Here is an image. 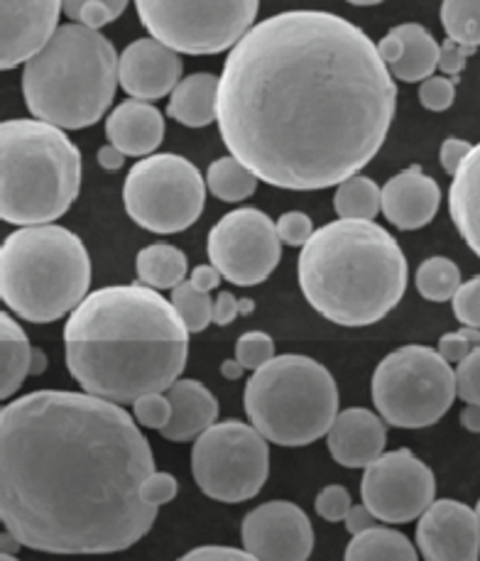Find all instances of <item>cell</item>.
Returning <instances> with one entry per match:
<instances>
[{"mask_svg": "<svg viewBox=\"0 0 480 561\" xmlns=\"http://www.w3.org/2000/svg\"><path fill=\"white\" fill-rule=\"evenodd\" d=\"M398 87L378 45L323 10H287L233 45L218 79V130L260 182L315 192L382 148Z\"/></svg>", "mask_w": 480, "mask_h": 561, "instance_id": "1", "label": "cell"}, {"mask_svg": "<svg viewBox=\"0 0 480 561\" xmlns=\"http://www.w3.org/2000/svg\"><path fill=\"white\" fill-rule=\"evenodd\" d=\"M150 442L118 402L37 390L0 408V523L47 554L123 552L150 533Z\"/></svg>", "mask_w": 480, "mask_h": 561, "instance_id": "2", "label": "cell"}, {"mask_svg": "<svg viewBox=\"0 0 480 561\" xmlns=\"http://www.w3.org/2000/svg\"><path fill=\"white\" fill-rule=\"evenodd\" d=\"M71 378L83 392L128 404L182 376L190 329L148 285H111L81 299L65 327Z\"/></svg>", "mask_w": 480, "mask_h": 561, "instance_id": "3", "label": "cell"}, {"mask_svg": "<svg viewBox=\"0 0 480 561\" xmlns=\"http://www.w3.org/2000/svg\"><path fill=\"white\" fill-rule=\"evenodd\" d=\"M297 275L321 317L339 327H370L400 305L407 257L382 226L339 218L301 245Z\"/></svg>", "mask_w": 480, "mask_h": 561, "instance_id": "4", "label": "cell"}, {"mask_svg": "<svg viewBox=\"0 0 480 561\" xmlns=\"http://www.w3.org/2000/svg\"><path fill=\"white\" fill-rule=\"evenodd\" d=\"M118 51L99 30L57 27L25 61L23 96L35 118L61 130H81L103 118L116 96Z\"/></svg>", "mask_w": 480, "mask_h": 561, "instance_id": "5", "label": "cell"}, {"mask_svg": "<svg viewBox=\"0 0 480 561\" xmlns=\"http://www.w3.org/2000/svg\"><path fill=\"white\" fill-rule=\"evenodd\" d=\"M81 186V152L69 135L39 118L0 123V221L52 224Z\"/></svg>", "mask_w": 480, "mask_h": 561, "instance_id": "6", "label": "cell"}, {"mask_svg": "<svg viewBox=\"0 0 480 561\" xmlns=\"http://www.w3.org/2000/svg\"><path fill=\"white\" fill-rule=\"evenodd\" d=\"M91 257L77 233L23 226L0 245V302L33 324H52L89 295Z\"/></svg>", "mask_w": 480, "mask_h": 561, "instance_id": "7", "label": "cell"}, {"mask_svg": "<svg viewBox=\"0 0 480 561\" xmlns=\"http://www.w3.org/2000/svg\"><path fill=\"white\" fill-rule=\"evenodd\" d=\"M245 414L270 444L307 446L327 434L339 414V386L319 360L285 353L253 370Z\"/></svg>", "mask_w": 480, "mask_h": 561, "instance_id": "8", "label": "cell"}, {"mask_svg": "<svg viewBox=\"0 0 480 561\" xmlns=\"http://www.w3.org/2000/svg\"><path fill=\"white\" fill-rule=\"evenodd\" d=\"M456 400L452 363L430 346H402L373 373V402L385 424L424 430L439 422Z\"/></svg>", "mask_w": 480, "mask_h": 561, "instance_id": "9", "label": "cell"}, {"mask_svg": "<svg viewBox=\"0 0 480 561\" xmlns=\"http://www.w3.org/2000/svg\"><path fill=\"white\" fill-rule=\"evenodd\" d=\"M125 211L150 233L186 231L202 216L206 182L182 154H148L125 176Z\"/></svg>", "mask_w": 480, "mask_h": 561, "instance_id": "10", "label": "cell"}, {"mask_svg": "<svg viewBox=\"0 0 480 561\" xmlns=\"http://www.w3.org/2000/svg\"><path fill=\"white\" fill-rule=\"evenodd\" d=\"M148 33L182 55L231 49L255 23L260 0H135Z\"/></svg>", "mask_w": 480, "mask_h": 561, "instance_id": "11", "label": "cell"}, {"mask_svg": "<svg viewBox=\"0 0 480 561\" xmlns=\"http://www.w3.org/2000/svg\"><path fill=\"white\" fill-rule=\"evenodd\" d=\"M192 473L202 493L221 503L255 497L270 476V446L253 424L214 422L196 436Z\"/></svg>", "mask_w": 480, "mask_h": 561, "instance_id": "12", "label": "cell"}, {"mask_svg": "<svg viewBox=\"0 0 480 561\" xmlns=\"http://www.w3.org/2000/svg\"><path fill=\"white\" fill-rule=\"evenodd\" d=\"M275 221L260 209L226 214L208 233V260L238 287L260 285L275 273L282 248Z\"/></svg>", "mask_w": 480, "mask_h": 561, "instance_id": "13", "label": "cell"}, {"mask_svg": "<svg viewBox=\"0 0 480 561\" xmlns=\"http://www.w3.org/2000/svg\"><path fill=\"white\" fill-rule=\"evenodd\" d=\"M361 495L380 523L404 525L432 505L436 481L430 466L416 459L410 449H398L380 454L365 466Z\"/></svg>", "mask_w": 480, "mask_h": 561, "instance_id": "14", "label": "cell"}, {"mask_svg": "<svg viewBox=\"0 0 480 561\" xmlns=\"http://www.w3.org/2000/svg\"><path fill=\"white\" fill-rule=\"evenodd\" d=\"M240 535L253 559L305 561L315 549V529L307 513L289 501H273L250 511Z\"/></svg>", "mask_w": 480, "mask_h": 561, "instance_id": "15", "label": "cell"}, {"mask_svg": "<svg viewBox=\"0 0 480 561\" xmlns=\"http://www.w3.org/2000/svg\"><path fill=\"white\" fill-rule=\"evenodd\" d=\"M416 552L430 561H476L480 557L476 511L448 497L432 501L416 523Z\"/></svg>", "mask_w": 480, "mask_h": 561, "instance_id": "16", "label": "cell"}, {"mask_svg": "<svg viewBox=\"0 0 480 561\" xmlns=\"http://www.w3.org/2000/svg\"><path fill=\"white\" fill-rule=\"evenodd\" d=\"M61 0H0V71L35 55L57 30Z\"/></svg>", "mask_w": 480, "mask_h": 561, "instance_id": "17", "label": "cell"}, {"mask_svg": "<svg viewBox=\"0 0 480 561\" xmlns=\"http://www.w3.org/2000/svg\"><path fill=\"white\" fill-rule=\"evenodd\" d=\"M182 69L180 51L155 37H142L125 47L118 57V84L133 99L158 101L170 96L180 84Z\"/></svg>", "mask_w": 480, "mask_h": 561, "instance_id": "18", "label": "cell"}, {"mask_svg": "<svg viewBox=\"0 0 480 561\" xmlns=\"http://www.w3.org/2000/svg\"><path fill=\"white\" fill-rule=\"evenodd\" d=\"M327 444L336 463L346 469H365L378 459L388 444L385 420L365 408L343 410L331 422Z\"/></svg>", "mask_w": 480, "mask_h": 561, "instance_id": "19", "label": "cell"}, {"mask_svg": "<svg viewBox=\"0 0 480 561\" xmlns=\"http://www.w3.org/2000/svg\"><path fill=\"white\" fill-rule=\"evenodd\" d=\"M382 214L392 226L402 228V231H416L432 221L439 211L442 204V190L430 174H424L422 168H410L380 190Z\"/></svg>", "mask_w": 480, "mask_h": 561, "instance_id": "20", "label": "cell"}, {"mask_svg": "<svg viewBox=\"0 0 480 561\" xmlns=\"http://www.w3.org/2000/svg\"><path fill=\"white\" fill-rule=\"evenodd\" d=\"M378 55L390 75L407 84L432 77L439 65V45L432 33L416 23L392 27L378 43Z\"/></svg>", "mask_w": 480, "mask_h": 561, "instance_id": "21", "label": "cell"}, {"mask_svg": "<svg viewBox=\"0 0 480 561\" xmlns=\"http://www.w3.org/2000/svg\"><path fill=\"white\" fill-rule=\"evenodd\" d=\"M106 135L125 158H148L164 140L162 111L140 99L125 101L108 116Z\"/></svg>", "mask_w": 480, "mask_h": 561, "instance_id": "22", "label": "cell"}, {"mask_svg": "<svg viewBox=\"0 0 480 561\" xmlns=\"http://www.w3.org/2000/svg\"><path fill=\"white\" fill-rule=\"evenodd\" d=\"M170 400V422L164 424L160 434L167 442H192L206 432L218 417V402L214 392L199 380H180L176 378L170 388L164 390Z\"/></svg>", "mask_w": 480, "mask_h": 561, "instance_id": "23", "label": "cell"}, {"mask_svg": "<svg viewBox=\"0 0 480 561\" xmlns=\"http://www.w3.org/2000/svg\"><path fill=\"white\" fill-rule=\"evenodd\" d=\"M452 176L448 214L466 245L480 257V142L473 145Z\"/></svg>", "mask_w": 480, "mask_h": 561, "instance_id": "24", "label": "cell"}, {"mask_svg": "<svg viewBox=\"0 0 480 561\" xmlns=\"http://www.w3.org/2000/svg\"><path fill=\"white\" fill-rule=\"evenodd\" d=\"M218 111V77L192 75L180 79L170 93L167 116L186 128H206L216 121Z\"/></svg>", "mask_w": 480, "mask_h": 561, "instance_id": "25", "label": "cell"}, {"mask_svg": "<svg viewBox=\"0 0 480 561\" xmlns=\"http://www.w3.org/2000/svg\"><path fill=\"white\" fill-rule=\"evenodd\" d=\"M30 339L18 321L0 311V400L13 398L30 376Z\"/></svg>", "mask_w": 480, "mask_h": 561, "instance_id": "26", "label": "cell"}, {"mask_svg": "<svg viewBox=\"0 0 480 561\" xmlns=\"http://www.w3.org/2000/svg\"><path fill=\"white\" fill-rule=\"evenodd\" d=\"M135 270H138V277L142 285L152 289H172L182 283L186 277V255L174 245L155 243L142 248L135 257Z\"/></svg>", "mask_w": 480, "mask_h": 561, "instance_id": "27", "label": "cell"}, {"mask_svg": "<svg viewBox=\"0 0 480 561\" xmlns=\"http://www.w3.org/2000/svg\"><path fill=\"white\" fill-rule=\"evenodd\" d=\"M416 547L400 535L398 529L373 525L363 533L353 535V539L346 547V559L348 561H365V559H404L414 561L416 559Z\"/></svg>", "mask_w": 480, "mask_h": 561, "instance_id": "28", "label": "cell"}, {"mask_svg": "<svg viewBox=\"0 0 480 561\" xmlns=\"http://www.w3.org/2000/svg\"><path fill=\"white\" fill-rule=\"evenodd\" d=\"M339 190L333 194V209L339 218H358V221H373L382 211L380 186L370 176L351 174L348 180L336 184Z\"/></svg>", "mask_w": 480, "mask_h": 561, "instance_id": "29", "label": "cell"}, {"mask_svg": "<svg viewBox=\"0 0 480 561\" xmlns=\"http://www.w3.org/2000/svg\"><path fill=\"white\" fill-rule=\"evenodd\" d=\"M206 190L212 192L216 199L236 204L255 194L258 176L231 154V158L212 162V168L206 172Z\"/></svg>", "mask_w": 480, "mask_h": 561, "instance_id": "30", "label": "cell"}, {"mask_svg": "<svg viewBox=\"0 0 480 561\" xmlns=\"http://www.w3.org/2000/svg\"><path fill=\"white\" fill-rule=\"evenodd\" d=\"M461 285V270L448 257H430L416 270V289L430 302H448Z\"/></svg>", "mask_w": 480, "mask_h": 561, "instance_id": "31", "label": "cell"}, {"mask_svg": "<svg viewBox=\"0 0 480 561\" xmlns=\"http://www.w3.org/2000/svg\"><path fill=\"white\" fill-rule=\"evenodd\" d=\"M442 25L446 35L468 47H480V0H444Z\"/></svg>", "mask_w": 480, "mask_h": 561, "instance_id": "32", "label": "cell"}, {"mask_svg": "<svg viewBox=\"0 0 480 561\" xmlns=\"http://www.w3.org/2000/svg\"><path fill=\"white\" fill-rule=\"evenodd\" d=\"M174 309L180 311V317L184 319L186 329L192 331H204L208 324H212V307L214 299L208 297V293H202L196 289L190 279H182L180 285L172 287V299Z\"/></svg>", "mask_w": 480, "mask_h": 561, "instance_id": "33", "label": "cell"}, {"mask_svg": "<svg viewBox=\"0 0 480 561\" xmlns=\"http://www.w3.org/2000/svg\"><path fill=\"white\" fill-rule=\"evenodd\" d=\"M270 358H275V341L265 331H248V334L238 339L236 360L245 370H258Z\"/></svg>", "mask_w": 480, "mask_h": 561, "instance_id": "34", "label": "cell"}, {"mask_svg": "<svg viewBox=\"0 0 480 561\" xmlns=\"http://www.w3.org/2000/svg\"><path fill=\"white\" fill-rule=\"evenodd\" d=\"M170 400L164 392H145L138 400H133V417L145 430H162L170 422Z\"/></svg>", "mask_w": 480, "mask_h": 561, "instance_id": "35", "label": "cell"}, {"mask_svg": "<svg viewBox=\"0 0 480 561\" xmlns=\"http://www.w3.org/2000/svg\"><path fill=\"white\" fill-rule=\"evenodd\" d=\"M456 398L480 404V346L456 363Z\"/></svg>", "mask_w": 480, "mask_h": 561, "instance_id": "36", "label": "cell"}, {"mask_svg": "<svg viewBox=\"0 0 480 561\" xmlns=\"http://www.w3.org/2000/svg\"><path fill=\"white\" fill-rule=\"evenodd\" d=\"M452 302H454V317L461 321L464 327L480 329V275L458 285Z\"/></svg>", "mask_w": 480, "mask_h": 561, "instance_id": "37", "label": "cell"}, {"mask_svg": "<svg viewBox=\"0 0 480 561\" xmlns=\"http://www.w3.org/2000/svg\"><path fill=\"white\" fill-rule=\"evenodd\" d=\"M456 99V84L454 79L448 77H426L420 87V101L426 111L442 113L446 108H452V103Z\"/></svg>", "mask_w": 480, "mask_h": 561, "instance_id": "38", "label": "cell"}, {"mask_svg": "<svg viewBox=\"0 0 480 561\" xmlns=\"http://www.w3.org/2000/svg\"><path fill=\"white\" fill-rule=\"evenodd\" d=\"M351 493L348 488L343 485H327L323 491L317 495V513L319 517L327 519V523H343L351 511Z\"/></svg>", "mask_w": 480, "mask_h": 561, "instance_id": "39", "label": "cell"}, {"mask_svg": "<svg viewBox=\"0 0 480 561\" xmlns=\"http://www.w3.org/2000/svg\"><path fill=\"white\" fill-rule=\"evenodd\" d=\"M478 346H480V329L464 327V329L454 331V334H444L439 339V346H436V351H439L442 356L454 366V363L464 360L468 353Z\"/></svg>", "mask_w": 480, "mask_h": 561, "instance_id": "40", "label": "cell"}, {"mask_svg": "<svg viewBox=\"0 0 480 561\" xmlns=\"http://www.w3.org/2000/svg\"><path fill=\"white\" fill-rule=\"evenodd\" d=\"M275 228H277V236H279L282 243L297 245V248L305 245L311 238V233H315V224H311V218L307 214H301V211L282 214L277 218Z\"/></svg>", "mask_w": 480, "mask_h": 561, "instance_id": "41", "label": "cell"}, {"mask_svg": "<svg viewBox=\"0 0 480 561\" xmlns=\"http://www.w3.org/2000/svg\"><path fill=\"white\" fill-rule=\"evenodd\" d=\"M176 491H180V483H176V478L172 473H164V471H152L148 476V481H145V488H142L145 501H148L155 507L172 503L176 497Z\"/></svg>", "mask_w": 480, "mask_h": 561, "instance_id": "42", "label": "cell"}, {"mask_svg": "<svg viewBox=\"0 0 480 561\" xmlns=\"http://www.w3.org/2000/svg\"><path fill=\"white\" fill-rule=\"evenodd\" d=\"M473 55H476V47H468V45L456 43L452 37H446V43L439 45V65H436V69L444 71L446 77H458L466 69L468 57Z\"/></svg>", "mask_w": 480, "mask_h": 561, "instance_id": "43", "label": "cell"}, {"mask_svg": "<svg viewBox=\"0 0 480 561\" xmlns=\"http://www.w3.org/2000/svg\"><path fill=\"white\" fill-rule=\"evenodd\" d=\"M471 148H473L471 142L458 140V138H448L442 142L439 160H442V168L446 170V174H454L458 170V164L466 160V154L471 152Z\"/></svg>", "mask_w": 480, "mask_h": 561, "instance_id": "44", "label": "cell"}, {"mask_svg": "<svg viewBox=\"0 0 480 561\" xmlns=\"http://www.w3.org/2000/svg\"><path fill=\"white\" fill-rule=\"evenodd\" d=\"M238 314H240L238 299L231 293H221V295L214 299V307H212V321H214V324L228 327Z\"/></svg>", "mask_w": 480, "mask_h": 561, "instance_id": "45", "label": "cell"}, {"mask_svg": "<svg viewBox=\"0 0 480 561\" xmlns=\"http://www.w3.org/2000/svg\"><path fill=\"white\" fill-rule=\"evenodd\" d=\"M184 559H253L248 549H233V547H199L186 552Z\"/></svg>", "mask_w": 480, "mask_h": 561, "instance_id": "46", "label": "cell"}, {"mask_svg": "<svg viewBox=\"0 0 480 561\" xmlns=\"http://www.w3.org/2000/svg\"><path fill=\"white\" fill-rule=\"evenodd\" d=\"M343 523H346V529L351 535H358V533H363V529L378 525L380 519L370 513L368 505L361 503V505H351V511Z\"/></svg>", "mask_w": 480, "mask_h": 561, "instance_id": "47", "label": "cell"}, {"mask_svg": "<svg viewBox=\"0 0 480 561\" xmlns=\"http://www.w3.org/2000/svg\"><path fill=\"white\" fill-rule=\"evenodd\" d=\"M89 3H101V5H106V8L111 10V15H113V18H121V15H123V10H125V5H128V0H61V8H65L67 18L77 20L79 10H81L83 5H89Z\"/></svg>", "mask_w": 480, "mask_h": 561, "instance_id": "48", "label": "cell"}, {"mask_svg": "<svg viewBox=\"0 0 480 561\" xmlns=\"http://www.w3.org/2000/svg\"><path fill=\"white\" fill-rule=\"evenodd\" d=\"M190 283L196 289H202V293H212V289L221 285V273H218L214 265H199V267H194Z\"/></svg>", "mask_w": 480, "mask_h": 561, "instance_id": "49", "label": "cell"}, {"mask_svg": "<svg viewBox=\"0 0 480 561\" xmlns=\"http://www.w3.org/2000/svg\"><path fill=\"white\" fill-rule=\"evenodd\" d=\"M96 160H99V164L103 170H108V172H118L121 168H123V162H125V154L116 148V145H103V148L99 150V154H96Z\"/></svg>", "mask_w": 480, "mask_h": 561, "instance_id": "50", "label": "cell"}, {"mask_svg": "<svg viewBox=\"0 0 480 561\" xmlns=\"http://www.w3.org/2000/svg\"><path fill=\"white\" fill-rule=\"evenodd\" d=\"M461 424H464V430L480 434V404L466 402V408L461 412Z\"/></svg>", "mask_w": 480, "mask_h": 561, "instance_id": "51", "label": "cell"}, {"mask_svg": "<svg viewBox=\"0 0 480 561\" xmlns=\"http://www.w3.org/2000/svg\"><path fill=\"white\" fill-rule=\"evenodd\" d=\"M20 547L23 545H20V539L13 533H8V529L5 533H0V552L8 557H15L20 552Z\"/></svg>", "mask_w": 480, "mask_h": 561, "instance_id": "52", "label": "cell"}, {"mask_svg": "<svg viewBox=\"0 0 480 561\" xmlns=\"http://www.w3.org/2000/svg\"><path fill=\"white\" fill-rule=\"evenodd\" d=\"M47 370V356L39 348H33L30 353V376H42Z\"/></svg>", "mask_w": 480, "mask_h": 561, "instance_id": "53", "label": "cell"}, {"mask_svg": "<svg viewBox=\"0 0 480 561\" xmlns=\"http://www.w3.org/2000/svg\"><path fill=\"white\" fill-rule=\"evenodd\" d=\"M243 366H240V363L233 358V360H226L224 366H221V376L224 378H228V380H240V376H243Z\"/></svg>", "mask_w": 480, "mask_h": 561, "instance_id": "54", "label": "cell"}, {"mask_svg": "<svg viewBox=\"0 0 480 561\" xmlns=\"http://www.w3.org/2000/svg\"><path fill=\"white\" fill-rule=\"evenodd\" d=\"M253 307H255L253 299H240V302H238L240 314H253Z\"/></svg>", "mask_w": 480, "mask_h": 561, "instance_id": "55", "label": "cell"}, {"mask_svg": "<svg viewBox=\"0 0 480 561\" xmlns=\"http://www.w3.org/2000/svg\"><path fill=\"white\" fill-rule=\"evenodd\" d=\"M348 3H353V5H378V3H382V0H348Z\"/></svg>", "mask_w": 480, "mask_h": 561, "instance_id": "56", "label": "cell"}, {"mask_svg": "<svg viewBox=\"0 0 480 561\" xmlns=\"http://www.w3.org/2000/svg\"><path fill=\"white\" fill-rule=\"evenodd\" d=\"M476 515H478V525H480V501H478V505H476Z\"/></svg>", "mask_w": 480, "mask_h": 561, "instance_id": "57", "label": "cell"}, {"mask_svg": "<svg viewBox=\"0 0 480 561\" xmlns=\"http://www.w3.org/2000/svg\"><path fill=\"white\" fill-rule=\"evenodd\" d=\"M0 559H13V557H8V554H3V552H0Z\"/></svg>", "mask_w": 480, "mask_h": 561, "instance_id": "58", "label": "cell"}]
</instances>
